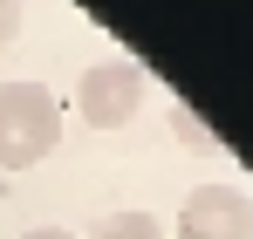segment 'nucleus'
<instances>
[{
	"label": "nucleus",
	"mask_w": 253,
	"mask_h": 239,
	"mask_svg": "<svg viewBox=\"0 0 253 239\" xmlns=\"http://www.w3.org/2000/svg\"><path fill=\"white\" fill-rule=\"evenodd\" d=\"M144 96H151V76L130 62V55H103L96 69L76 76V117L89 130H124L137 110H144Z\"/></svg>",
	"instance_id": "f03ea898"
},
{
	"label": "nucleus",
	"mask_w": 253,
	"mask_h": 239,
	"mask_svg": "<svg viewBox=\"0 0 253 239\" xmlns=\"http://www.w3.org/2000/svg\"><path fill=\"white\" fill-rule=\"evenodd\" d=\"M62 144V96L48 82H0V171H35Z\"/></svg>",
	"instance_id": "f257e3e1"
},
{
	"label": "nucleus",
	"mask_w": 253,
	"mask_h": 239,
	"mask_svg": "<svg viewBox=\"0 0 253 239\" xmlns=\"http://www.w3.org/2000/svg\"><path fill=\"white\" fill-rule=\"evenodd\" d=\"M21 239H76L69 226H35V233H21Z\"/></svg>",
	"instance_id": "0eeeda50"
},
{
	"label": "nucleus",
	"mask_w": 253,
	"mask_h": 239,
	"mask_svg": "<svg viewBox=\"0 0 253 239\" xmlns=\"http://www.w3.org/2000/svg\"><path fill=\"white\" fill-rule=\"evenodd\" d=\"M171 137H178V144H192V151H206V158L219 151V137H212V130H206L199 117H192L185 103H171Z\"/></svg>",
	"instance_id": "39448f33"
},
{
	"label": "nucleus",
	"mask_w": 253,
	"mask_h": 239,
	"mask_svg": "<svg viewBox=\"0 0 253 239\" xmlns=\"http://www.w3.org/2000/svg\"><path fill=\"white\" fill-rule=\"evenodd\" d=\"M178 239H253V192L233 178H206L178 205Z\"/></svg>",
	"instance_id": "7ed1b4c3"
},
{
	"label": "nucleus",
	"mask_w": 253,
	"mask_h": 239,
	"mask_svg": "<svg viewBox=\"0 0 253 239\" xmlns=\"http://www.w3.org/2000/svg\"><path fill=\"white\" fill-rule=\"evenodd\" d=\"M21 35V0H0V48Z\"/></svg>",
	"instance_id": "423d86ee"
},
{
	"label": "nucleus",
	"mask_w": 253,
	"mask_h": 239,
	"mask_svg": "<svg viewBox=\"0 0 253 239\" xmlns=\"http://www.w3.org/2000/svg\"><path fill=\"white\" fill-rule=\"evenodd\" d=\"M89 239H165V226H158V212H144V205H124V212H103Z\"/></svg>",
	"instance_id": "20e7f679"
}]
</instances>
